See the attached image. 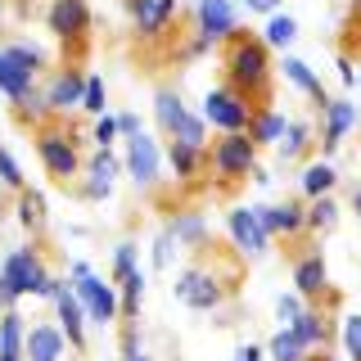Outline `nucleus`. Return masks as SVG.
Segmentation results:
<instances>
[{
    "label": "nucleus",
    "instance_id": "nucleus-17",
    "mask_svg": "<svg viewBox=\"0 0 361 361\" xmlns=\"http://www.w3.org/2000/svg\"><path fill=\"white\" fill-rule=\"evenodd\" d=\"M262 226L271 231V240H293L307 231V212L298 203H276V208H262Z\"/></svg>",
    "mask_w": 361,
    "mask_h": 361
},
{
    "label": "nucleus",
    "instance_id": "nucleus-18",
    "mask_svg": "<svg viewBox=\"0 0 361 361\" xmlns=\"http://www.w3.org/2000/svg\"><path fill=\"white\" fill-rule=\"evenodd\" d=\"M127 167H131V176L140 180V185H154L158 180V145L149 140V135H131V145H127Z\"/></svg>",
    "mask_w": 361,
    "mask_h": 361
},
{
    "label": "nucleus",
    "instance_id": "nucleus-27",
    "mask_svg": "<svg viewBox=\"0 0 361 361\" xmlns=\"http://www.w3.org/2000/svg\"><path fill=\"white\" fill-rule=\"evenodd\" d=\"M267 353H271V361H302V357H307V343H302L293 330H280L267 343Z\"/></svg>",
    "mask_w": 361,
    "mask_h": 361
},
{
    "label": "nucleus",
    "instance_id": "nucleus-19",
    "mask_svg": "<svg viewBox=\"0 0 361 361\" xmlns=\"http://www.w3.org/2000/svg\"><path fill=\"white\" fill-rule=\"evenodd\" d=\"M167 158H172V167H176L180 180H199L203 172H208V145H180V140H172V145H167Z\"/></svg>",
    "mask_w": 361,
    "mask_h": 361
},
{
    "label": "nucleus",
    "instance_id": "nucleus-49",
    "mask_svg": "<svg viewBox=\"0 0 361 361\" xmlns=\"http://www.w3.org/2000/svg\"><path fill=\"white\" fill-rule=\"evenodd\" d=\"M302 361H330V357H325V353H307V357H302Z\"/></svg>",
    "mask_w": 361,
    "mask_h": 361
},
{
    "label": "nucleus",
    "instance_id": "nucleus-8",
    "mask_svg": "<svg viewBox=\"0 0 361 361\" xmlns=\"http://www.w3.org/2000/svg\"><path fill=\"white\" fill-rule=\"evenodd\" d=\"M0 276H5L18 293H37V298H50V285H54V280L45 276V262L32 253V248H14V253L5 257V267H0Z\"/></svg>",
    "mask_w": 361,
    "mask_h": 361
},
{
    "label": "nucleus",
    "instance_id": "nucleus-41",
    "mask_svg": "<svg viewBox=\"0 0 361 361\" xmlns=\"http://www.w3.org/2000/svg\"><path fill=\"white\" fill-rule=\"evenodd\" d=\"M77 195H82V199H95V203H99V199H109V195H113V180H99V176H86V180H82V185H77Z\"/></svg>",
    "mask_w": 361,
    "mask_h": 361
},
{
    "label": "nucleus",
    "instance_id": "nucleus-7",
    "mask_svg": "<svg viewBox=\"0 0 361 361\" xmlns=\"http://www.w3.org/2000/svg\"><path fill=\"white\" fill-rule=\"evenodd\" d=\"M45 23H50V32L68 45V54H73V45H77V50L86 45L90 5H86V0H50V14H45Z\"/></svg>",
    "mask_w": 361,
    "mask_h": 361
},
{
    "label": "nucleus",
    "instance_id": "nucleus-39",
    "mask_svg": "<svg viewBox=\"0 0 361 361\" xmlns=\"http://www.w3.org/2000/svg\"><path fill=\"white\" fill-rule=\"evenodd\" d=\"M343 343H348V357L361 361V316H348L343 321Z\"/></svg>",
    "mask_w": 361,
    "mask_h": 361
},
{
    "label": "nucleus",
    "instance_id": "nucleus-50",
    "mask_svg": "<svg viewBox=\"0 0 361 361\" xmlns=\"http://www.w3.org/2000/svg\"><path fill=\"white\" fill-rule=\"evenodd\" d=\"M0 361H23V357L18 353H0Z\"/></svg>",
    "mask_w": 361,
    "mask_h": 361
},
{
    "label": "nucleus",
    "instance_id": "nucleus-43",
    "mask_svg": "<svg viewBox=\"0 0 361 361\" xmlns=\"http://www.w3.org/2000/svg\"><path fill=\"white\" fill-rule=\"evenodd\" d=\"M18 298H23V293L9 285L5 276H0V312H14V302H18Z\"/></svg>",
    "mask_w": 361,
    "mask_h": 361
},
{
    "label": "nucleus",
    "instance_id": "nucleus-3",
    "mask_svg": "<svg viewBox=\"0 0 361 361\" xmlns=\"http://www.w3.org/2000/svg\"><path fill=\"white\" fill-rule=\"evenodd\" d=\"M253 113H257V104L248 95H240L235 86H212L208 95H203V122L208 127H217L221 135H240V131H248V122H253Z\"/></svg>",
    "mask_w": 361,
    "mask_h": 361
},
{
    "label": "nucleus",
    "instance_id": "nucleus-23",
    "mask_svg": "<svg viewBox=\"0 0 361 361\" xmlns=\"http://www.w3.org/2000/svg\"><path fill=\"white\" fill-rule=\"evenodd\" d=\"M285 77H289V82L298 86V90H307V95H312L321 109L330 104V99H325V86H321V77H316V73H312V68L302 63V59H285Z\"/></svg>",
    "mask_w": 361,
    "mask_h": 361
},
{
    "label": "nucleus",
    "instance_id": "nucleus-53",
    "mask_svg": "<svg viewBox=\"0 0 361 361\" xmlns=\"http://www.w3.org/2000/svg\"><path fill=\"white\" fill-rule=\"evenodd\" d=\"M357 82H361V59H357Z\"/></svg>",
    "mask_w": 361,
    "mask_h": 361
},
{
    "label": "nucleus",
    "instance_id": "nucleus-35",
    "mask_svg": "<svg viewBox=\"0 0 361 361\" xmlns=\"http://www.w3.org/2000/svg\"><path fill=\"white\" fill-rule=\"evenodd\" d=\"M127 276H135V244H118V253H113V280H127Z\"/></svg>",
    "mask_w": 361,
    "mask_h": 361
},
{
    "label": "nucleus",
    "instance_id": "nucleus-30",
    "mask_svg": "<svg viewBox=\"0 0 361 361\" xmlns=\"http://www.w3.org/2000/svg\"><path fill=\"white\" fill-rule=\"evenodd\" d=\"M140 293H145V276L135 271V276L122 280V321L135 325V316H140Z\"/></svg>",
    "mask_w": 361,
    "mask_h": 361
},
{
    "label": "nucleus",
    "instance_id": "nucleus-4",
    "mask_svg": "<svg viewBox=\"0 0 361 361\" xmlns=\"http://www.w3.org/2000/svg\"><path fill=\"white\" fill-rule=\"evenodd\" d=\"M208 172L221 176V185H235V180L253 176L257 172V145L248 135H221L217 145L208 149Z\"/></svg>",
    "mask_w": 361,
    "mask_h": 361
},
{
    "label": "nucleus",
    "instance_id": "nucleus-16",
    "mask_svg": "<svg viewBox=\"0 0 361 361\" xmlns=\"http://www.w3.org/2000/svg\"><path fill=\"white\" fill-rule=\"evenodd\" d=\"M0 90H5L14 104H27V99H37V73H27L14 54H0Z\"/></svg>",
    "mask_w": 361,
    "mask_h": 361
},
{
    "label": "nucleus",
    "instance_id": "nucleus-13",
    "mask_svg": "<svg viewBox=\"0 0 361 361\" xmlns=\"http://www.w3.org/2000/svg\"><path fill=\"white\" fill-rule=\"evenodd\" d=\"M86 77H90V73H82V68H73V63L59 68V73L50 77L45 104H50V109H59V113H63V109H77V104L86 99Z\"/></svg>",
    "mask_w": 361,
    "mask_h": 361
},
{
    "label": "nucleus",
    "instance_id": "nucleus-15",
    "mask_svg": "<svg viewBox=\"0 0 361 361\" xmlns=\"http://www.w3.org/2000/svg\"><path fill=\"white\" fill-rule=\"evenodd\" d=\"M353 122H357V109L348 104V99H330V104H325V127H321V140H316L325 158H330L338 149V140L353 131Z\"/></svg>",
    "mask_w": 361,
    "mask_h": 361
},
{
    "label": "nucleus",
    "instance_id": "nucleus-14",
    "mask_svg": "<svg viewBox=\"0 0 361 361\" xmlns=\"http://www.w3.org/2000/svg\"><path fill=\"white\" fill-rule=\"evenodd\" d=\"M50 298H54V307H59V325H63V334L73 338V348H86V307H82V298H77L68 285H59L54 280L50 285Z\"/></svg>",
    "mask_w": 361,
    "mask_h": 361
},
{
    "label": "nucleus",
    "instance_id": "nucleus-1",
    "mask_svg": "<svg viewBox=\"0 0 361 361\" xmlns=\"http://www.w3.org/2000/svg\"><path fill=\"white\" fill-rule=\"evenodd\" d=\"M221 73H226V86H235L240 95H248L257 109L271 104V45L253 32H235L226 41V54H221Z\"/></svg>",
    "mask_w": 361,
    "mask_h": 361
},
{
    "label": "nucleus",
    "instance_id": "nucleus-40",
    "mask_svg": "<svg viewBox=\"0 0 361 361\" xmlns=\"http://www.w3.org/2000/svg\"><path fill=\"white\" fill-rule=\"evenodd\" d=\"M9 54H14V59L27 68V73H41V68H45V54L32 50V45H9Z\"/></svg>",
    "mask_w": 361,
    "mask_h": 361
},
{
    "label": "nucleus",
    "instance_id": "nucleus-46",
    "mask_svg": "<svg viewBox=\"0 0 361 361\" xmlns=\"http://www.w3.org/2000/svg\"><path fill=\"white\" fill-rule=\"evenodd\" d=\"M244 5H248V9H257V14H276L280 0H244Z\"/></svg>",
    "mask_w": 361,
    "mask_h": 361
},
{
    "label": "nucleus",
    "instance_id": "nucleus-20",
    "mask_svg": "<svg viewBox=\"0 0 361 361\" xmlns=\"http://www.w3.org/2000/svg\"><path fill=\"white\" fill-rule=\"evenodd\" d=\"M293 289H298L302 298H321L325 293V253L298 257V267H293Z\"/></svg>",
    "mask_w": 361,
    "mask_h": 361
},
{
    "label": "nucleus",
    "instance_id": "nucleus-31",
    "mask_svg": "<svg viewBox=\"0 0 361 361\" xmlns=\"http://www.w3.org/2000/svg\"><path fill=\"white\" fill-rule=\"evenodd\" d=\"M18 221L27 226V231H41V221H45V199L32 195V190H18Z\"/></svg>",
    "mask_w": 361,
    "mask_h": 361
},
{
    "label": "nucleus",
    "instance_id": "nucleus-42",
    "mask_svg": "<svg viewBox=\"0 0 361 361\" xmlns=\"http://www.w3.org/2000/svg\"><path fill=\"white\" fill-rule=\"evenodd\" d=\"M118 135H122V127H118V118H95V140L104 145V149H109L113 140H118Z\"/></svg>",
    "mask_w": 361,
    "mask_h": 361
},
{
    "label": "nucleus",
    "instance_id": "nucleus-21",
    "mask_svg": "<svg viewBox=\"0 0 361 361\" xmlns=\"http://www.w3.org/2000/svg\"><path fill=\"white\" fill-rule=\"evenodd\" d=\"M285 131H289V122L267 104V109H257V113H253V122H248V131H244V135H248L253 145H280V140H285Z\"/></svg>",
    "mask_w": 361,
    "mask_h": 361
},
{
    "label": "nucleus",
    "instance_id": "nucleus-28",
    "mask_svg": "<svg viewBox=\"0 0 361 361\" xmlns=\"http://www.w3.org/2000/svg\"><path fill=\"white\" fill-rule=\"evenodd\" d=\"M307 145H312V127H307V122H289L285 140H280V158H285V163H293V158L307 154Z\"/></svg>",
    "mask_w": 361,
    "mask_h": 361
},
{
    "label": "nucleus",
    "instance_id": "nucleus-6",
    "mask_svg": "<svg viewBox=\"0 0 361 361\" xmlns=\"http://www.w3.org/2000/svg\"><path fill=\"white\" fill-rule=\"evenodd\" d=\"M73 293L82 298V307H86L90 321H118V316H122V298L113 293L109 280L90 276L86 262H73Z\"/></svg>",
    "mask_w": 361,
    "mask_h": 361
},
{
    "label": "nucleus",
    "instance_id": "nucleus-52",
    "mask_svg": "<svg viewBox=\"0 0 361 361\" xmlns=\"http://www.w3.org/2000/svg\"><path fill=\"white\" fill-rule=\"evenodd\" d=\"M353 9H357V14H361V0H353Z\"/></svg>",
    "mask_w": 361,
    "mask_h": 361
},
{
    "label": "nucleus",
    "instance_id": "nucleus-22",
    "mask_svg": "<svg viewBox=\"0 0 361 361\" xmlns=\"http://www.w3.org/2000/svg\"><path fill=\"white\" fill-rule=\"evenodd\" d=\"M59 348H63V338L54 334L50 325H32L27 343H23V357L27 361H59Z\"/></svg>",
    "mask_w": 361,
    "mask_h": 361
},
{
    "label": "nucleus",
    "instance_id": "nucleus-37",
    "mask_svg": "<svg viewBox=\"0 0 361 361\" xmlns=\"http://www.w3.org/2000/svg\"><path fill=\"white\" fill-rule=\"evenodd\" d=\"M0 180H5L9 190H27V185H23V167L14 163V154H9L5 145H0Z\"/></svg>",
    "mask_w": 361,
    "mask_h": 361
},
{
    "label": "nucleus",
    "instance_id": "nucleus-51",
    "mask_svg": "<svg viewBox=\"0 0 361 361\" xmlns=\"http://www.w3.org/2000/svg\"><path fill=\"white\" fill-rule=\"evenodd\" d=\"M127 361H149V357H145V353H135V357H127Z\"/></svg>",
    "mask_w": 361,
    "mask_h": 361
},
{
    "label": "nucleus",
    "instance_id": "nucleus-29",
    "mask_svg": "<svg viewBox=\"0 0 361 361\" xmlns=\"http://www.w3.org/2000/svg\"><path fill=\"white\" fill-rule=\"evenodd\" d=\"M167 235H172V240H180V244H208V226H203V217H195V212H185V217H176L172 221V231H167Z\"/></svg>",
    "mask_w": 361,
    "mask_h": 361
},
{
    "label": "nucleus",
    "instance_id": "nucleus-11",
    "mask_svg": "<svg viewBox=\"0 0 361 361\" xmlns=\"http://www.w3.org/2000/svg\"><path fill=\"white\" fill-rule=\"evenodd\" d=\"M131 18H135V32L140 37H163L167 27L176 23V0H127Z\"/></svg>",
    "mask_w": 361,
    "mask_h": 361
},
{
    "label": "nucleus",
    "instance_id": "nucleus-10",
    "mask_svg": "<svg viewBox=\"0 0 361 361\" xmlns=\"http://www.w3.org/2000/svg\"><path fill=\"white\" fill-rule=\"evenodd\" d=\"M226 226H231V240L240 244V253H244V257H262L267 248H271V231L262 226V212H253V208H235L231 217H226Z\"/></svg>",
    "mask_w": 361,
    "mask_h": 361
},
{
    "label": "nucleus",
    "instance_id": "nucleus-34",
    "mask_svg": "<svg viewBox=\"0 0 361 361\" xmlns=\"http://www.w3.org/2000/svg\"><path fill=\"white\" fill-rule=\"evenodd\" d=\"M86 172H90V176H99V180H113V176H118V158H113V154L104 149V145H99V149L90 154Z\"/></svg>",
    "mask_w": 361,
    "mask_h": 361
},
{
    "label": "nucleus",
    "instance_id": "nucleus-25",
    "mask_svg": "<svg viewBox=\"0 0 361 361\" xmlns=\"http://www.w3.org/2000/svg\"><path fill=\"white\" fill-rule=\"evenodd\" d=\"M23 343H27V325H23L18 312H0V353H18L23 357Z\"/></svg>",
    "mask_w": 361,
    "mask_h": 361
},
{
    "label": "nucleus",
    "instance_id": "nucleus-12",
    "mask_svg": "<svg viewBox=\"0 0 361 361\" xmlns=\"http://www.w3.org/2000/svg\"><path fill=\"white\" fill-rule=\"evenodd\" d=\"M195 18H199V37H208V41H231L240 32L231 0H199Z\"/></svg>",
    "mask_w": 361,
    "mask_h": 361
},
{
    "label": "nucleus",
    "instance_id": "nucleus-33",
    "mask_svg": "<svg viewBox=\"0 0 361 361\" xmlns=\"http://www.w3.org/2000/svg\"><path fill=\"white\" fill-rule=\"evenodd\" d=\"M338 217V208H334V199L325 195V199H312V208H307V231H330Z\"/></svg>",
    "mask_w": 361,
    "mask_h": 361
},
{
    "label": "nucleus",
    "instance_id": "nucleus-44",
    "mask_svg": "<svg viewBox=\"0 0 361 361\" xmlns=\"http://www.w3.org/2000/svg\"><path fill=\"white\" fill-rule=\"evenodd\" d=\"M172 244H176L172 235H163V240L154 244V267H167V262H172Z\"/></svg>",
    "mask_w": 361,
    "mask_h": 361
},
{
    "label": "nucleus",
    "instance_id": "nucleus-5",
    "mask_svg": "<svg viewBox=\"0 0 361 361\" xmlns=\"http://www.w3.org/2000/svg\"><path fill=\"white\" fill-rule=\"evenodd\" d=\"M154 118H158V127L172 135V140H180V145H208V122L195 118V113L185 109V99H180L176 90H158V99H154Z\"/></svg>",
    "mask_w": 361,
    "mask_h": 361
},
{
    "label": "nucleus",
    "instance_id": "nucleus-32",
    "mask_svg": "<svg viewBox=\"0 0 361 361\" xmlns=\"http://www.w3.org/2000/svg\"><path fill=\"white\" fill-rule=\"evenodd\" d=\"M293 37H298V23H293L289 14H271L267 32H262V41H267V45H289Z\"/></svg>",
    "mask_w": 361,
    "mask_h": 361
},
{
    "label": "nucleus",
    "instance_id": "nucleus-26",
    "mask_svg": "<svg viewBox=\"0 0 361 361\" xmlns=\"http://www.w3.org/2000/svg\"><path fill=\"white\" fill-rule=\"evenodd\" d=\"M334 167L330 163H312L307 167V172H302V195H307V199H325V195H330V190H334Z\"/></svg>",
    "mask_w": 361,
    "mask_h": 361
},
{
    "label": "nucleus",
    "instance_id": "nucleus-24",
    "mask_svg": "<svg viewBox=\"0 0 361 361\" xmlns=\"http://www.w3.org/2000/svg\"><path fill=\"white\" fill-rule=\"evenodd\" d=\"M285 330H293V334H298V338H302L307 348H316V343H325V334H330V325H325V316L316 312V307H307V312H302V316H298L293 325H285Z\"/></svg>",
    "mask_w": 361,
    "mask_h": 361
},
{
    "label": "nucleus",
    "instance_id": "nucleus-48",
    "mask_svg": "<svg viewBox=\"0 0 361 361\" xmlns=\"http://www.w3.org/2000/svg\"><path fill=\"white\" fill-rule=\"evenodd\" d=\"M353 208H357V217H361V185L353 190Z\"/></svg>",
    "mask_w": 361,
    "mask_h": 361
},
{
    "label": "nucleus",
    "instance_id": "nucleus-47",
    "mask_svg": "<svg viewBox=\"0 0 361 361\" xmlns=\"http://www.w3.org/2000/svg\"><path fill=\"white\" fill-rule=\"evenodd\" d=\"M235 361H262V348L248 343V348H240V357H235Z\"/></svg>",
    "mask_w": 361,
    "mask_h": 361
},
{
    "label": "nucleus",
    "instance_id": "nucleus-36",
    "mask_svg": "<svg viewBox=\"0 0 361 361\" xmlns=\"http://www.w3.org/2000/svg\"><path fill=\"white\" fill-rule=\"evenodd\" d=\"M86 113H95V118H104V82H99L95 73L86 77V99H82Z\"/></svg>",
    "mask_w": 361,
    "mask_h": 361
},
{
    "label": "nucleus",
    "instance_id": "nucleus-38",
    "mask_svg": "<svg viewBox=\"0 0 361 361\" xmlns=\"http://www.w3.org/2000/svg\"><path fill=\"white\" fill-rule=\"evenodd\" d=\"M302 312H307V302H302V293H285V298L276 302V316H280L285 325H293V321H298Z\"/></svg>",
    "mask_w": 361,
    "mask_h": 361
},
{
    "label": "nucleus",
    "instance_id": "nucleus-9",
    "mask_svg": "<svg viewBox=\"0 0 361 361\" xmlns=\"http://www.w3.org/2000/svg\"><path fill=\"white\" fill-rule=\"evenodd\" d=\"M176 298L185 302V307H195V312H212L221 302V276L217 271H208V267H190V271H180V280H176Z\"/></svg>",
    "mask_w": 361,
    "mask_h": 361
},
{
    "label": "nucleus",
    "instance_id": "nucleus-2",
    "mask_svg": "<svg viewBox=\"0 0 361 361\" xmlns=\"http://www.w3.org/2000/svg\"><path fill=\"white\" fill-rule=\"evenodd\" d=\"M32 140H37V154H41L45 172L54 180H73L82 172V149H77V131L73 127H63V122H41Z\"/></svg>",
    "mask_w": 361,
    "mask_h": 361
},
{
    "label": "nucleus",
    "instance_id": "nucleus-45",
    "mask_svg": "<svg viewBox=\"0 0 361 361\" xmlns=\"http://www.w3.org/2000/svg\"><path fill=\"white\" fill-rule=\"evenodd\" d=\"M118 127H122V135H140V118H135V113H122Z\"/></svg>",
    "mask_w": 361,
    "mask_h": 361
}]
</instances>
